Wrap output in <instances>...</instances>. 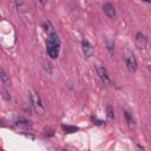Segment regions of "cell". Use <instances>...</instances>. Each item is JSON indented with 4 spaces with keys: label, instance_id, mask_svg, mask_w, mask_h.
Instances as JSON below:
<instances>
[{
    "label": "cell",
    "instance_id": "6",
    "mask_svg": "<svg viewBox=\"0 0 151 151\" xmlns=\"http://www.w3.org/2000/svg\"><path fill=\"white\" fill-rule=\"evenodd\" d=\"M136 45L138 46V48H145L147 46V39L140 32H138L136 34Z\"/></svg>",
    "mask_w": 151,
    "mask_h": 151
},
{
    "label": "cell",
    "instance_id": "2",
    "mask_svg": "<svg viewBox=\"0 0 151 151\" xmlns=\"http://www.w3.org/2000/svg\"><path fill=\"white\" fill-rule=\"evenodd\" d=\"M125 65H126V68L129 72H136V70L138 67L137 59H136L134 54L129 50L125 52Z\"/></svg>",
    "mask_w": 151,
    "mask_h": 151
},
{
    "label": "cell",
    "instance_id": "10",
    "mask_svg": "<svg viewBox=\"0 0 151 151\" xmlns=\"http://www.w3.org/2000/svg\"><path fill=\"white\" fill-rule=\"evenodd\" d=\"M0 79H1V83L4 85H8L9 84V77L6 74V72H5L4 68L0 70Z\"/></svg>",
    "mask_w": 151,
    "mask_h": 151
},
{
    "label": "cell",
    "instance_id": "12",
    "mask_svg": "<svg viewBox=\"0 0 151 151\" xmlns=\"http://www.w3.org/2000/svg\"><path fill=\"white\" fill-rule=\"evenodd\" d=\"M106 111H107V118H109V120H112V119H113V117H114V114H113V110H112L111 105H107Z\"/></svg>",
    "mask_w": 151,
    "mask_h": 151
},
{
    "label": "cell",
    "instance_id": "5",
    "mask_svg": "<svg viewBox=\"0 0 151 151\" xmlns=\"http://www.w3.org/2000/svg\"><path fill=\"white\" fill-rule=\"evenodd\" d=\"M81 46H83V51H84V54H85V57H86V58H90V57H92V55H93L94 50H93V46L90 44V41H88V40L84 39V40L81 41Z\"/></svg>",
    "mask_w": 151,
    "mask_h": 151
},
{
    "label": "cell",
    "instance_id": "3",
    "mask_svg": "<svg viewBox=\"0 0 151 151\" xmlns=\"http://www.w3.org/2000/svg\"><path fill=\"white\" fill-rule=\"evenodd\" d=\"M31 104H32V106H33L35 112H38L40 114H42L45 112V105L42 104L41 98L37 93H32L31 94Z\"/></svg>",
    "mask_w": 151,
    "mask_h": 151
},
{
    "label": "cell",
    "instance_id": "4",
    "mask_svg": "<svg viewBox=\"0 0 151 151\" xmlns=\"http://www.w3.org/2000/svg\"><path fill=\"white\" fill-rule=\"evenodd\" d=\"M97 72H98V76H99L100 80L104 83V85H110L111 84V79H110L109 72L104 66H98L97 67Z\"/></svg>",
    "mask_w": 151,
    "mask_h": 151
},
{
    "label": "cell",
    "instance_id": "7",
    "mask_svg": "<svg viewBox=\"0 0 151 151\" xmlns=\"http://www.w3.org/2000/svg\"><path fill=\"white\" fill-rule=\"evenodd\" d=\"M103 9H104V13H105L109 18H111V19L116 18V9H114V6H113L112 4H110V2L104 4Z\"/></svg>",
    "mask_w": 151,
    "mask_h": 151
},
{
    "label": "cell",
    "instance_id": "13",
    "mask_svg": "<svg viewBox=\"0 0 151 151\" xmlns=\"http://www.w3.org/2000/svg\"><path fill=\"white\" fill-rule=\"evenodd\" d=\"M63 129L65 130V131H67V132H74L76 130H77V127H71V126H63Z\"/></svg>",
    "mask_w": 151,
    "mask_h": 151
},
{
    "label": "cell",
    "instance_id": "8",
    "mask_svg": "<svg viewBox=\"0 0 151 151\" xmlns=\"http://www.w3.org/2000/svg\"><path fill=\"white\" fill-rule=\"evenodd\" d=\"M124 117H125V122L127 123L129 127L136 129V120H134L132 113H131L130 111H124Z\"/></svg>",
    "mask_w": 151,
    "mask_h": 151
},
{
    "label": "cell",
    "instance_id": "1",
    "mask_svg": "<svg viewBox=\"0 0 151 151\" xmlns=\"http://www.w3.org/2000/svg\"><path fill=\"white\" fill-rule=\"evenodd\" d=\"M59 51H60V39L57 32H53L48 34V39L46 44V52L51 59H55L59 55Z\"/></svg>",
    "mask_w": 151,
    "mask_h": 151
},
{
    "label": "cell",
    "instance_id": "14",
    "mask_svg": "<svg viewBox=\"0 0 151 151\" xmlns=\"http://www.w3.org/2000/svg\"><path fill=\"white\" fill-rule=\"evenodd\" d=\"M9 1H11V2H13V4L17 6V8H18V7H19V5H20V1H19V0H9Z\"/></svg>",
    "mask_w": 151,
    "mask_h": 151
},
{
    "label": "cell",
    "instance_id": "15",
    "mask_svg": "<svg viewBox=\"0 0 151 151\" xmlns=\"http://www.w3.org/2000/svg\"><path fill=\"white\" fill-rule=\"evenodd\" d=\"M37 1H38V2H40V4H41V5H45V4H46V1H47V0H37Z\"/></svg>",
    "mask_w": 151,
    "mask_h": 151
},
{
    "label": "cell",
    "instance_id": "9",
    "mask_svg": "<svg viewBox=\"0 0 151 151\" xmlns=\"http://www.w3.org/2000/svg\"><path fill=\"white\" fill-rule=\"evenodd\" d=\"M15 125H17L18 127H20V129H28V127L31 126L29 122L26 120V119H24V118L17 119V120H15Z\"/></svg>",
    "mask_w": 151,
    "mask_h": 151
},
{
    "label": "cell",
    "instance_id": "11",
    "mask_svg": "<svg viewBox=\"0 0 151 151\" xmlns=\"http://www.w3.org/2000/svg\"><path fill=\"white\" fill-rule=\"evenodd\" d=\"M44 28H45V31L47 32V34H51V33H53V32H55L54 31V28H53V26H52V24L48 21V20H46V21H44Z\"/></svg>",
    "mask_w": 151,
    "mask_h": 151
}]
</instances>
